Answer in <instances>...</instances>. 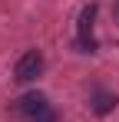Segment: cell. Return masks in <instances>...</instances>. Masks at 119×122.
Segmentation results:
<instances>
[{
  "label": "cell",
  "mask_w": 119,
  "mask_h": 122,
  "mask_svg": "<svg viewBox=\"0 0 119 122\" xmlns=\"http://www.w3.org/2000/svg\"><path fill=\"white\" fill-rule=\"evenodd\" d=\"M17 116L23 122H60L56 109L50 106V99H46L43 92H27V96H20Z\"/></svg>",
  "instance_id": "1"
},
{
  "label": "cell",
  "mask_w": 119,
  "mask_h": 122,
  "mask_svg": "<svg viewBox=\"0 0 119 122\" xmlns=\"http://www.w3.org/2000/svg\"><path fill=\"white\" fill-rule=\"evenodd\" d=\"M96 13H99L96 3H86V7L79 10V23H76V46H79V53H93V50H96V40H93Z\"/></svg>",
  "instance_id": "2"
},
{
  "label": "cell",
  "mask_w": 119,
  "mask_h": 122,
  "mask_svg": "<svg viewBox=\"0 0 119 122\" xmlns=\"http://www.w3.org/2000/svg\"><path fill=\"white\" fill-rule=\"evenodd\" d=\"M43 66H46L43 53H40V50H27L17 60V66H13V79L17 82H33L40 73H43Z\"/></svg>",
  "instance_id": "3"
},
{
  "label": "cell",
  "mask_w": 119,
  "mask_h": 122,
  "mask_svg": "<svg viewBox=\"0 0 119 122\" xmlns=\"http://www.w3.org/2000/svg\"><path fill=\"white\" fill-rule=\"evenodd\" d=\"M116 92H109V89H93V96H89V106H93V112L96 116H106V112H113L116 109Z\"/></svg>",
  "instance_id": "4"
},
{
  "label": "cell",
  "mask_w": 119,
  "mask_h": 122,
  "mask_svg": "<svg viewBox=\"0 0 119 122\" xmlns=\"http://www.w3.org/2000/svg\"><path fill=\"white\" fill-rule=\"evenodd\" d=\"M113 17H116V23H119V0L113 3Z\"/></svg>",
  "instance_id": "5"
}]
</instances>
